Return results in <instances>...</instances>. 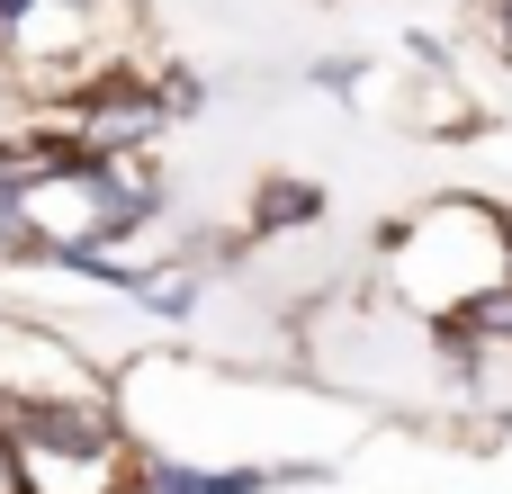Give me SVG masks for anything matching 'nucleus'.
<instances>
[{"label": "nucleus", "mask_w": 512, "mask_h": 494, "mask_svg": "<svg viewBox=\"0 0 512 494\" xmlns=\"http://www.w3.org/2000/svg\"><path fill=\"white\" fill-rule=\"evenodd\" d=\"M18 450V494H117L135 477V432L108 405H45V414H0Z\"/></svg>", "instance_id": "f03ea898"}, {"label": "nucleus", "mask_w": 512, "mask_h": 494, "mask_svg": "<svg viewBox=\"0 0 512 494\" xmlns=\"http://www.w3.org/2000/svg\"><path fill=\"white\" fill-rule=\"evenodd\" d=\"M0 494H18V450H9V432H0Z\"/></svg>", "instance_id": "20e7f679"}, {"label": "nucleus", "mask_w": 512, "mask_h": 494, "mask_svg": "<svg viewBox=\"0 0 512 494\" xmlns=\"http://www.w3.org/2000/svg\"><path fill=\"white\" fill-rule=\"evenodd\" d=\"M468 45H486L512 72V0H468Z\"/></svg>", "instance_id": "7ed1b4c3"}, {"label": "nucleus", "mask_w": 512, "mask_h": 494, "mask_svg": "<svg viewBox=\"0 0 512 494\" xmlns=\"http://www.w3.org/2000/svg\"><path fill=\"white\" fill-rule=\"evenodd\" d=\"M117 494H162V477H153V468L135 459V477H126V486H117Z\"/></svg>", "instance_id": "39448f33"}, {"label": "nucleus", "mask_w": 512, "mask_h": 494, "mask_svg": "<svg viewBox=\"0 0 512 494\" xmlns=\"http://www.w3.org/2000/svg\"><path fill=\"white\" fill-rule=\"evenodd\" d=\"M387 306H405L414 324H468L486 297L512 288V198L495 189H432L405 216H387L369 234V270H360Z\"/></svg>", "instance_id": "f257e3e1"}]
</instances>
